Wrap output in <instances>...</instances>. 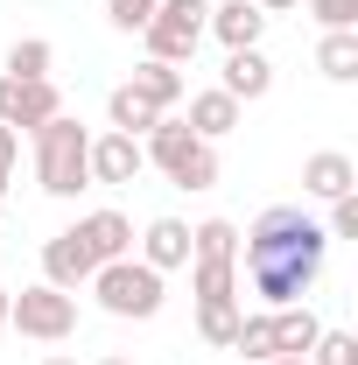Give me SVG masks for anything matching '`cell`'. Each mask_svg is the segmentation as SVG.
I'll list each match as a JSON object with an SVG mask.
<instances>
[{"instance_id":"cell-4","label":"cell","mask_w":358,"mask_h":365,"mask_svg":"<svg viewBox=\"0 0 358 365\" xmlns=\"http://www.w3.org/2000/svg\"><path fill=\"white\" fill-rule=\"evenodd\" d=\"M85 288L98 295V309L120 317V323H148V317H162V302H169L162 274L148 267V260H134V253H127V260H106Z\"/></svg>"},{"instance_id":"cell-15","label":"cell","mask_w":358,"mask_h":365,"mask_svg":"<svg viewBox=\"0 0 358 365\" xmlns=\"http://www.w3.org/2000/svg\"><path fill=\"white\" fill-rule=\"evenodd\" d=\"M134 260H148L155 274L190 267V225H183V218H155V225L140 232V253H134Z\"/></svg>"},{"instance_id":"cell-21","label":"cell","mask_w":358,"mask_h":365,"mask_svg":"<svg viewBox=\"0 0 358 365\" xmlns=\"http://www.w3.org/2000/svg\"><path fill=\"white\" fill-rule=\"evenodd\" d=\"M190 260H239V225H232V218L190 225Z\"/></svg>"},{"instance_id":"cell-5","label":"cell","mask_w":358,"mask_h":365,"mask_svg":"<svg viewBox=\"0 0 358 365\" xmlns=\"http://www.w3.org/2000/svg\"><path fill=\"white\" fill-rule=\"evenodd\" d=\"M204 21H211V0H155V14H148V29H140V43L155 63H190L197 43H204Z\"/></svg>"},{"instance_id":"cell-34","label":"cell","mask_w":358,"mask_h":365,"mask_svg":"<svg viewBox=\"0 0 358 365\" xmlns=\"http://www.w3.org/2000/svg\"><path fill=\"white\" fill-rule=\"evenodd\" d=\"M98 365H134V359H98Z\"/></svg>"},{"instance_id":"cell-11","label":"cell","mask_w":358,"mask_h":365,"mask_svg":"<svg viewBox=\"0 0 358 365\" xmlns=\"http://www.w3.org/2000/svg\"><path fill=\"white\" fill-rule=\"evenodd\" d=\"M204 36H218L225 49H260V36H267V14H260L253 0H211V21H204Z\"/></svg>"},{"instance_id":"cell-12","label":"cell","mask_w":358,"mask_h":365,"mask_svg":"<svg viewBox=\"0 0 358 365\" xmlns=\"http://www.w3.org/2000/svg\"><path fill=\"white\" fill-rule=\"evenodd\" d=\"M225 98H239V106H253V98H267L274 91V63L267 49H225V78H218Z\"/></svg>"},{"instance_id":"cell-9","label":"cell","mask_w":358,"mask_h":365,"mask_svg":"<svg viewBox=\"0 0 358 365\" xmlns=\"http://www.w3.org/2000/svg\"><path fill=\"white\" fill-rule=\"evenodd\" d=\"M352 190H358V162L344 155V148H316L310 162H302V197L337 204V197H352Z\"/></svg>"},{"instance_id":"cell-13","label":"cell","mask_w":358,"mask_h":365,"mask_svg":"<svg viewBox=\"0 0 358 365\" xmlns=\"http://www.w3.org/2000/svg\"><path fill=\"white\" fill-rule=\"evenodd\" d=\"M91 274H98V267H91V253L78 246V232H56V239H43V281H49V288L78 295Z\"/></svg>"},{"instance_id":"cell-20","label":"cell","mask_w":358,"mask_h":365,"mask_svg":"<svg viewBox=\"0 0 358 365\" xmlns=\"http://www.w3.org/2000/svg\"><path fill=\"white\" fill-rule=\"evenodd\" d=\"M316 71H323L330 85H352L358 78V29H330V36L316 43Z\"/></svg>"},{"instance_id":"cell-17","label":"cell","mask_w":358,"mask_h":365,"mask_svg":"<svg viewBox=\"0 0 358 365\" xmlns=\"http://www.w3.org/2000/svg\"><path fill=\"white\" fill-rule=\"evenodd\" d=\"M127 85H134L140 98L155 106V113H176V106H183V91H190V85H183V71H176V63H155V56H140Z\"/></svg>"},{"instance_id":"cell-14","label":"cell","mask_w":358,"mask_h":365,"mask_svg":"<svg viewBox=\"0 0 358 365\" xmlns=\"http://www.w3.org/2000/svg\"><path fill=\"white\" fill-rule=\"evenodd\" d=\"M183 98H190L183 127H190L197 140H211V148H218V140L232 134V127H239V113H246V106H239V98H225L218 85H211V91H183Z\"/></svg>"},{"instance_id":"cell-35","label":"cell","mask_w":358,"mask_h":365,"mask_svg":"<svg viewBox=\"0 0 358 365\" xmlns=\"http://www.w3.org/2000/svg\"><path fill=\"white\" fill-rule=\"evenodd\" d=\"M0 204H7V197H0Z\"/></svg>"},{"instance_id":"cell-3","label":"cell","mask_w":358,"mask_h":365,"mask_svg":"<svg viewBox=\"0 0 358 365\" xmlns=\"http://www.w3.org/2000/svg\"><path fill=\"white\" fill-rule=\"evenodd\" d=\"M36 182H43L49 197H78L91 190V134L71 120V113H56L49 127H36Z\"/></svg>"},{"instance_id":"cell-25","label":"cell","mask_w":358,"mask_h":365,"mask_svg":"<svg viewBox=\"0 0 358 365\" xmlns=\"http://www.w3.org/2000/svg\"><path fill=\"white\" fill-rule=\"evenodd\" d=\"M310 365H358V337L352 330H323L310 344Z\"/></svg>"},{"instance_id":"cell-7","label":"cell","mask_w":358,"mask_h":365,"mask_svg":"<svg viewBox=\"0 0 358 365\" xmlns=\"http://www.w3.org/2000/svg\"><path fill=\"white\" fill-rule=\"evenodd\" d=\"M63 113V91L56 78H0V127H14V134H36Z\"/></svg>"},{"instance_id":"cell-33","label":"cell","mask_w":358,"mask_h":365,"mask_svg":"<svg viewBox=\"0 0 358 365\" xmlns=\"http://www.w3.org/2000/svg\"><path fill=\"white\" fill-rule=\"evenodd\" d=\"M267 365H310V359H267Z\"/></svg>"},{"instance_id":"cell-22","label":"cell","mask_w":358,"mask_h":365,"mask_svg":"<svg viewBox=\"0 0 358 365\" xmlns=\"http://www.w3.org/2000/svg\"><path fill=\"white\" fill-rule=\"evenodd\" d=\"M49 63H56L49 36H14L7 43V78H49Z\"/></svg>"},{"instance_id":"cell-28","label":"cell","mask_w":358,"mask_h":365,"mask_svg":"<svg viewBox=\"0 0 358 365\" xmlns=\"http://www.w3.org/2000/svg\"><path fill=\"white\" fill-rule=\"evenodd\" d=\"M323 232H330V246H337V239H358V190L330 204V225H323Z\"/></svg>"},{"instance_id":"cell-23","label":"cell","mask_w":358,"mask_h":365,"mask_svg":"<svg viewBox=\"0 0 358 365\" xmlns=\"http://www.w3.org/2000/svg\"><path fill=\"white\" fill-rule=\"evenodd\" d=\"M239 317H246V302H197V337H204V344H218V351H232Z\"/></svg>"},{"instance_id":"cell-1","label":"cell","mask_w":358,"mask_h":365,"mask_svg":"<svg viewBox=\"0 0 358 365\" xmlns=\"http://www.w3.org/2000/svg\"><path fill=\"white\" fill-rule=\"evenodd\" d=\"M246 253H239V288H253L267 309H288L316 288V274L330 260V232L316 225L302 204H267L253 232H239Z\"/></svg>"},{"instance_id":"cell-6","label":"cell","mask_w":358,"mask_h":365,"mask_svg":"<svg viewBox=\"0 0 358 365\" xmlns=\"http://www.w3.org/2000/svg\"><path fill=\"white\" fill-rule=\"evenodd\" d=\"M7 323L21 330V337H36V344H63L71 330H78V295H63V288H14V302H7Z\"/></svg>"},{"instance_id":"cell-29","label":"cell","mask_w":358,"mask_h":365,"mask_svg":"<svg viewBox=\"0 0 358 365\" xmlns=\"http://www.w3.org/2000/svg\"><path fill=\"white\" fill-rule=\"evenodd\" d=\"M14 155H21V134H14V127H0V176H14Z\"/></svg>"},{"instance_id":"cell-24","label":"cell","mask_w":358,"mask_h":365,"mask_svg":"<svg viewBox=\"0 0 358 365\" xmlns=\"http://www.w3.org/2000/svg\"><path fill=\"white\" fill-rule=\"evenodd\" d=\"M232 351L253 365L274 359V309H260V317H239V330H232Z\"/></svg>"},{"instance_id":"cell-30","label":"cell","mask_w":358,"mask_h":365,"mask_svg":"<svg viewBox=\"0 0 358 365\" xmlns=\"http://www.w3.org/2000/svg\"><path fill=\"white\" fill-rule=\"evenodd\" d=\"M260 14H288V7H302V0H253Z\"/></svg>"},{"instance_id":"cell-10","label":"cell","mask_w":358,"mask_h":365,"mask_svg":"<svg viewBox=\"0 0 358 365\" xmlns=\"http://www.w3.org/2000/svg\"><path fill=\"white\" fill-rule=\"evenodd\" d=\"M71 232H78V246L91 253V267H106V260H127V253H134V225H127L120 211H85Z\"/></svg>"},{"instance_id":"cell-18","label":"cell","mask_w":358,"mask_h":365,"mask_svg":"<svg viewBox=\"0 0 358 365\" xmlns=\"http://www.w3.org/2000/svg\"><path fill=\"white\" fill-rule=\"evenodd\" d=\"M190 295L197 302H246L239 295V260H190Z\"/></svg>"},{"instance_id":"cell-26","label":"cell","mask_w":358,"mask_h":365,"mask_svg":"<svg viewBox=\"0 0 358 365\" xmlns=\"http://www.w3.org/2000/svg\"><path fill=\"white\" fill-rule=\"evenodd\" d=\"M148 14H155V0H106V21H113L120 36H134V29H148Z\"/></svg>"},{"instance_id":"cell-31","label":"cell","mask_w":358,"mask_h":365,"mask_svg":"<svg viewBox=\"0 0 358 365\" xmlns=\"http://www.w3.org/2000/svg\"><path fill=\"white\" fill-rule=\"evenodd\" d=\"M7 302H14V288H0V330H7Z\"/></svg>"},{"instance_id":"cell-16","label":"cell","mask_w":358,"mask_h":365,"mask_svg":"<svg viewBox=\"0 0 358 365\" xmlns=\"http://www.w3.org/2000/svg\"><path fill=\"white\" fill-rule=\"evenodd\" d=\"M316 337H323V317H316L310 302H288V309H274V359H310Z\"/></svg>"},{"instance_id":"cell-27","label":"cell","mask_w":358,"mask_h":365,"mask_svg":"<svg viewBox=\"0 0 358 365\" xmlns=\"http://www.w3.org/2000/svg\"><path fill=\"white\" fill-rule=\"evenodd\" d=\"M310 14H316L323 36H330V29H358V0H310Z\"/></svg>"},{"instance_id":"cell-32","label":"cell","mask_w":358,"mask_h":365,"mask_svg":"<svg viewBox=\"0 0 358 365\" xmlns=\"http://www.w3.org/2000/svg\"><path fill=\"white\" fill-rule=\"evenodd\" d=\"M43 365H78V359H63V351H56V359H43Z\"/></svg>"},{"instance_id":"cell-19","label":"cell","mask_w":358,"mask_h":365,"mask_svg":"<svg viewBox=\"0 0 358 365\" xmlns=\"http://www.w3.org/2000/svg\"><path fill=\"white\" fill-rule=\"evenodd\" d=\"M155 120H162V113H155L134 85H113V98H106V127H113V134H134V140H140Z\"/></svg>"},{"instance_id":"cell-2","label":"cell","mask_w":358,"mask_h":365,"mask_svg":"<svg viewBox=\"0 0 358 365\" xmlns=\"http://www.w3.org/2000/svg\"><path fill=\"white\" fill-rule=\"evenodd\" d=\"M140 155H148V169H162L176 190H211V182H218V148L197 140L176 113H162V120L140 134Z\"/></svg>"},{"instance_id":"cell-8","label":"cell","mask_w":358,"mask_h":365,"mask_svg":"<svg viewBox=\"0 0 358 365\" xmlns=\"http://www.w3.org/2000/svg\"><path fill=\"white\" fill-rule=\"evenodd\" d=\"M148 169V155H140L134 134H91V182H106V190H127V182Z\"/></svg>"}]
</instances>
